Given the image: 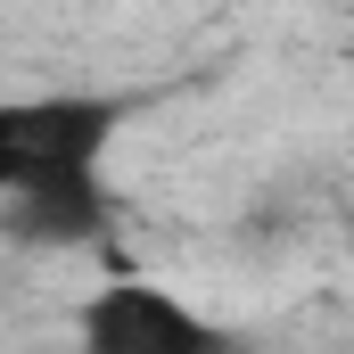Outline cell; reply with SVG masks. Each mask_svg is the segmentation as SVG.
Masks as SVG:
<instances>
[{
  "label": "cell",
  "mask_w": 354,
  "mask_h": 354,
  "mask_svg": "<svg viewBox=\"0 0 354 354\" xmlns=\"http://www.w3.org/2000/svg\"><path fill=\"white\" fill-rule=\"evenodd\" d=\"M132 124L124 91H41L0 107V189H50V181H99V157Z\"/></svg>",
  "instance_id": "1"
},
{
  "label": "cell",
  "mask_w": 354,
  "mask_h": 354,
  "mask_svg": "<svg viewBox=\"0 0 354 354\" xmlns=\"http://www.w3.org/2000/svg\"><path fill=\"white\" fill-rule=\"evenodd\" d=\"M83 354H231V330L157 280H107L75 322Z\"/></svg>",
  "instance_id": "2"
},
{
  "label": "cell",
  "mask_w": 354,
  "mask_h": 354,
  "mask_svg": "<svg viewBox=\"0 0 354 354\" xmlns=\"http://www.w3.org/2000/svg\"><path fill=\"white\" fill-rule=\"evenodd\" d=\"M107 223H115L107 181L8 189V239H17V248H91V239H107Z\"/></svg>",
  "instance_id": "3"
}]
</instances>
